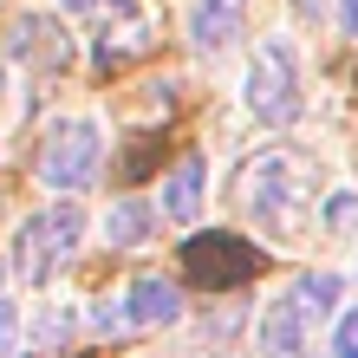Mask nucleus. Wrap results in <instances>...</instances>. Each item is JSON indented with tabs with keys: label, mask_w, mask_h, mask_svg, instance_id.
<instances>
[{
	"label": "nucleus",
	"mask_w": 358,
	"mask_h": 358,
	"mask_svg": "<svg viewBox=\"0 0 358 358\" xmlns=\"http://www.w3.org/2000/svg\"><path fill=\"white\" fill-rule=\"evenodd\" d=\"M163 215L170 222H196L202 215V157H182L170 176H163Z\"/></svg>",
	"instance_id": "nucleus-10"
},
{
	"label": "nucleus",
	"mask_w": 358,
	"mask_h": 358,
	"mask_svg": "<svg viewBox=\"0 0 358 358\" xmlns=\"http://www.w3.org/2000/svg\"><path fill=\"white\" fill-rule=\"evenodd\" d=\"M235 202L255 215L273 241H300L313 215H320V196H313V163L293 150H261L235 170Z\"/></svg>",
	"instance_id": "nucleus-1"
},
{
	"label": "nucleus",
	"mask_w": 358,
	"mask_h": 358,
	"mask_svg": "<svg viewBox=\"0 0 358 358\" xmlns=\"http://www.w3.org/2000/svg\"><path fill=\"white\" fill-rule=\"evenodd\" d=\"M352 215H358V202H352L345 189H339V196L326 202V228H352Z\"/></svg>",
	"instance_id": "nucleus-15"
},
{
	"label": "nucleus",
	"mask_w": 358,
	"mask_h": 358,
	"mask_svg": "<svg viewBox=\"0 0 358 358\" xmlns=\"http://www.w3.org/2000/svg\"><path fill=\"white\" fill-rule=\"evenodd\" d=\"M339 27H345V33L358 39V0H339Z\"/></svg>",
	"instance_id": "nucleus-16"
},
{
	"label": "nucleus",
	"mask_w": 358,
	"mask_h": 358,
	"mask_svg": "<svg viewBox=\"0 0 358 358\" xmlns=\"http://www.w3.org/2000/svg\"><path fill=\"white\" fill-rule=\"evenodd\" d=\"M59 7H72V13H85V7H98V0H59Z\"/></svg>",
	"instance_id": "nucleus-17"
},
{
	"label": "nucleus",
	"mask_w": 358,
	"mask_h": 358,
	"mask_svg": "<svg viewBox=\"0 0 358 358\" xmlns=\"http://www.w3.org/2000/svg\"><path fill=\"white\" fill-rule=\"evenodd\" d=\"M300 66H293L287 39H261L255 59H248V111L267 124H293L300 117Z\"/></svg>",
	"instance_id": "nucleus-3"
},
{
	"label": "nucleus",
	"mask_w": 358,
	"mask_h": 358,
	"mask_svg": "<svg viewBox=\"0 0 358 358\" xmlns=\"http://www.w3.org/2000/svg\"><path fill=\"white\" fill-rule=\"evenodd\" d=\"M13 345H20V306L7 300V293H0V358H7Z\"/></svg>",
	"instance_id": "nucleus-14"
},
{
	"label": "nucleus",
	"mask_w": 358,
	"mask_h": 358,
	"mask_svg": "<svg viewBox=\"0 0 358 358\" xmlns=\"http://www.w3.org/2000/svg\"><path fill=\"white\" fill-rule=\"evenodd\" d=\"M241 27H248V0H196V7H189V39H196L202 52L235 46Z\"/></svg>",
	"instance_id": "nucleus-8"
},
{
	"label": "nucleus",
	"mask_w": 358,
	"mask_h": 358,
	"mask_svg": "<svg viewBox=\"0 0 358 358\" xmlns=\"http://www.w3.org/2000/svg\"><path fill=\"white\" fill-rule=\"evenodd\" d=\"M339 293H345L339 273H300V280L287 287V300L306 313V326H313V332H320V320H332V313H339Z\"/></svg>",
	"instance_id": "nucleus-11"
},
{
	"label": "nucleus",
	"mask_w": 358,
	"mask_h": 358,
	"mask_svg": "<svg viewBox=\"0 0 358 358\" xmlns=\"http://www.w3.org/2000/svg\"><path fill=\"white\" fill-rule=\"evenodd\" d=\"M313 352V326H306V313L287 300H267L261 313V358H306Z\"/></svg>",
	"instance_id": "nucleus-7"
},
{
	"label": "nucleus",
	"mask_w": 358,
	"mask_h": 358,
	"mask_svg": "<svg viewBox=\"0 0 358 358\" xmlns=\"http://www.w3.org/2000/svg\"><path fill=\"white\" fill-rule=\"evenodd\" d=\"M0 85H7V78H0Z\"/></svg>",
	"instance_id": "nucleus-18"
},
{
	"label": "nucleus",
	"mask_w": 358,
	"mask_h": 358,
	"mask_svg": "<svg viewBox=\"0 0 358 358\" xmlns=\"http://www.w3.org/2000/svg\"><path fill=\"white\" fill-rule=\"evenodd\" d=\"M7 52H13V59H27V66H39V72H59L72 46H66V33H59L52 20H13Z\"/></svg>",
	"instance_id": "nucleus-9"
},
{
	"label": "nucleus",
	"mask_w": 358,
	"mask_h": 358,
	"mask_svg": "<svg viewBox=\"0 0 358 358\" xmlns=\"http://www.w3.org/2000/svg\"><path fill=\"white\" fill-rule=\"evenodd\" d=\"M78 235H85V215H78V202H52V208H39V215L20 222V235H13V273L27 287H46L59 267L72 261V248Z\"/></svg>",
	"instance_id": "nucleus-2"
},
{
	"label": "nucleus",
	"mask_w": 358,
	"mask_h": 358,
	"mask_svg": "<svg viewBox=\"0 0 358 358\" xmlns=\"http://www.w3.org/2000/svg\"><path fill=\"white\" fill-rule=\"evenodd\" d=\"M104 163V137L92 117H66L46 131V150H39V182L46 189H85Z\"/></svg>",
	"instance_id": "nucleus-4"
},
{
	"label": "nucleus",
	"mask_w": 358,
	"mask_h": 358,
	"mask_svg": "<svg viewBox=\"0 0 358 358\" xmlns=\"http://www.w3.org/2000/svg\"><path fill=\"white\" fill-rule=\"evenodd\" d=\"M124 332H150V326H176L182 320V287L176 280H163V273H143V280L124 287Z\"/></svg>",
	"instance_id": "nucleus-6"
},
{
	"label": "nucleus",
	"mask_w": 358,
	"mask_h": 358,
	"mask_svg": "<svg viewBox=\"0 0 358 358\" xmlns=\"http://www.w3.org/2000/svg\"><path fill=\"white\" fill-rule=\"evenodd\" d=\"M182 261H189V273L208 280V287H241L248 273L261 267V248H248L241 235H196V241L182 248Z\"/></svg>",
	"instance_id": "nucleus-5"
},
{
	"label": "nucleus",
	"mask_w": 358,
	"mask_h": 358,
	"mask_svg": "<svg viewBox=\"0 0 358 358\" xmlns=\"http://www.w3.org/2000/svg\"><path fill=\"white\" fill-rule=\"evenodd\" d=\"M143 235H150V202H137V196L111 202V215H104V241H111V248H137Z\"/></svg>",
	"instance_id": "nucleus-12"
},
{
	"label": "nucleus",
	"mask_w": 358,
	"mask_h": 358,
	"mask_svg": "<svg viewBox=\"0 0 358 358\" xmlns=\"http://www.w3.org/2000/svg\"><path fill=\"white\" fill-rule=\"evenodd\" d=\"M332 358H358V306L339 313V326H332Z\"/></svg>",
	"instance_id": "nucleus-13"
}]
</instances>
